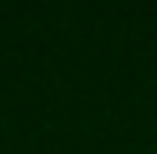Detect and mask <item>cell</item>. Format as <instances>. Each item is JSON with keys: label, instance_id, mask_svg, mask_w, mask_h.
Listing matches in <instances>:
<instances>
[]
</instances>
